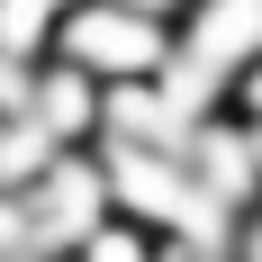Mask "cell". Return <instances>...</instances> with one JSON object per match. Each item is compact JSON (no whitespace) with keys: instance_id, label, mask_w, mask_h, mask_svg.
<instances>
[{"instance_id":"1","label":"cell","mask_w":262,"mask_h":262,"mask_svg":"<svg viewBox=\"0 0 262 262\" xmlns=\"http://www.w3.org/2000/svg\"><path fill=\"white\" fill-rule=\"evenodd\" d=\"M54 54H63L73 73H91L100 91H118V81H163L172 73V18L136 9V0H73L63 27H54Z\"/></svg>"},{"instance_id":"2","label":"cell","mask_w":262,"mask_h":262,"mask_svg":"<svg viewBox=\"0 0 262 262\" xmlns=\"http://www.w3.org/2000/svg\"><path fill=\"white\" fill-rule=\"evenodd\" d=\"M27 217H36V244L46 253L73 262L91 244V226L118 217V181H108V154L100 145H73V154H54V172L27 190Z\"/></svg>"},{"instance_id":"3","label":"cell","mask_w":262,"mask_h":262,"mask_svg":"<svg viewBox=\"0 0 262 262\" xmlns=\"http://www.w3.org/2000/svg\"><path fill=\"white\" fill-rule=\"evenodd\" d=\"M27 118H36V127L54 136V145H63V154H73V145H100V118H108V91L91 73H73V63H63V54H46V63H36V73H27Z\"/></svg>"},{"instance_id":"4","label":"cell","mask_w":262,"mask_h":262,"mask_svg":"<svg viewBox=\"0 0 262 262\" xmlns=\"http://www.w3.org/2000/svg\"><path fill=\"white\" fill-rule=\"evenodd\" d=\"M63 9H73V0H0V63L36 73V63L54 54V27H63Z\"/></svg>"},{"instance_id":"5","label":"cell","mask_w":262,"mask_h":262,"mask_svg":"<svg viewBox=\"0 0 262 262\" xmlns=\"http://www.w3.org/2000/svg\"><path fill=\"white\" fill-rule=\"evenodd\" d=\"M54 154H63V145L27 118V108H0V190H18V199H27V190L54 172Z\"/></svg>"},{"instance_id":"6","label":"cell","mask_w":262,"mask_h":262,"mask_svg":"<svg viewBox=\"0 0 262 262\" xmlns=\"http://www.w3.org/2000/svg\"><path fill=\"white\" fill-rule=\"evenodd\" d=\"M172 244L154 235V226H136V217H108V226H91V244H81L73 262H163Z\"/></svg>"},{"instance_id":"7","label":"cell","mask_w":262,"mask_h":262,"mask_svg":"<svg viewBox=\"0 0 262 262\" xmlns=\"http://www.w3.org/2000/svg\"><path fill=\"white\" fill-rule=\"evenodd\" d=\"M226 118H235V127H253V136H262V54H253V63H244L235 81H226Z\"/></svg>"},{"instance_id":"8","label":"cell","mask_w":262,"mask_h":262,"mask_svg":"<svg viewBox=\"0 0 262 262\" xmlns=\"http://www.w3.org/2000/svg\"><path fill=\"white\" fill-rule=\"evenodd\" d=\"M9 253H36V217H27L18 190H0V262H9Z\"/></svg>"},{"instance_id":"9","label":"cell","mask_w":262,"mask_h":262,"mask_svg":"<svg viewBox=\"0 0 262 262\" xmlns=\"http://www.w3.org/2000/svg\"><path fill=\"white\" fill-rule=\"evenodd\" d=\"M235 262H262V199L235 217Z\"/></svg>"},{"instance_id":"10","label":"cell","mask_w":262,"mask_h":262,"mask_svg":"<svg viewBox=\"0 0 262 262\" xmlns=\"http://www.w3.org/2000/svg\"><path fill=\"white\" fill-rule=\"evenodd\" d=\"M163 262H235V253H217V244H172Z\"/></svg>"},{"instance_id":"11","label":"cell","mask_w":262,"mask_h":262,"mask_svg":"<svg viewBox=\"0 0 262 262\" xmlns=\"http://www.w3.org/2000/svg\"><path fill=\"white\" fill-rule=\"evenodd\" d=\"M9 262H63V253H46V244H36V253H9Z\"/></svg>"}]
</instances>
